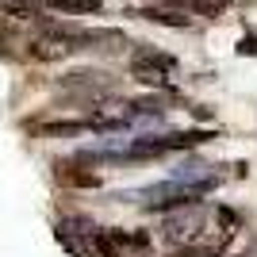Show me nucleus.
Wrapping results in <instances>:
<instances>
[{
    "mask_svg": "<svg viewBox=\"0 0 257 257\" xmlns=\"http://www.w3.org/2000/svg\"><path fill=\"white\" fill-rule=\"evenodd\" d=\"M169 73H177V58H173V54H165V50H154L150 43L135 46V58H131V77H135L139 85L161 88Z\"/></svg>",
    "mask_w": 257,
    "mask_h": 257,
    "instance_id": "f257e3e1",
    "label": "nucleus"
},
{
    "mask_svg": "<svg viewBox=\"0 0 257 257\" xmlns=\"http://www.w3.org/2000/svg\"><path fill=\"white\" fill-rule=\"evenodd\" d=\"M69 50H104V54H119L127 46V35L119 27H73L69 35Z\"/></svg>",
    "mask_w": 257,
    "mask_h": 257,
    "instance_id": "f03ea898",
    "label": "nucleus"
},
{
    "mask_svg": "<svg viewBox=\"0 0 257 257\" xmlns=\"http://www.w3.org/2000/svg\"><path fill=\"white\" fill-rule=\"evenodd\" d=\"M161 230H165V242H169V246H188V242L196 238V230H204V211H196V207H181V211L173 215Z\"/></svg>",
    "mask_w": 257,
    "mask_h": 257,
    "instance_id": "7ed1b4c3",
    "label": "nucleus"
},
{
    "mask_svg": "<svg viewBox=\"0 0 257 257\" xmlns=\"http://www.w3.org/2000/svg\"><path fill=\"white\" fill-rule=\"evenodd\" d=\"M131 16H139V20H154V23H161V27H192V16H188L184 8H173V4H165V8L142 4V8H135Z\"/></svg>",
    "mask_w": 257,
    "mask_h": 257,
    "instance_id": "20e7f679",
    "label": "nucleus"
},
{
    "mask_svg": "<svg viewBox=\"0 0 257 257\" xmlns=\"http://www.w3.org/2000/svg\"><path fill=\"white\" fill-rule=\"evenodd\" d=\"M39 8L62 12V16H96L104 0H39Z\"/></svg>",
    "mask_w": 257,
    "mask_h": 257,
    "instance_id": "39448f33",
    "label": "nucleus"
},
{
    "mask_svg": "<svg viewBox=\"0 0 257 257\" xmlns=\"http://www.w3.org/2000/svg\"><path fill=\"white\" fill-rule=\"evenodd\" d=\"M81 131H88L85 119H54L39 127V139H77Z\"/></svg>",
    "mask_w": 257,
    "mask_h": 257,
    "instance_id": "423d86ee",
    "label": "nucleus"
},
{
    "mask_svg": "<svg viewBox=\"0 0 257 257\" xmlns=\"http://www.w3.org/2000/svg\"><path fill=\"white\" fill-rule=\"evenodd\" d=\"M0 12L12 16V20H23V23H43V12L35 0H0Z\"/></svg>",
    "mask_w": 257,
    "mask_h": 257,
    "instance_id": "0eeeda50",
    "label": "nucleus"
},
{
    "mask_svg": "<svg viewBox=\"0 0 257 257\" xmlns=\"http://www.w3.org/2000/svg\"><path fill=\"white\" fill-rule=\"evenodd\" d=\"M65 88H107V73L100 69H73V73L62 77Z\"/></svg>",
    "mask_w": 257,
    "mask_h": 257,
    "instance_id": "6e6552de",
    "label": "nucleus"
},
{
    "mask_svg": "<svg viewBox=\"0 0 257 257\" xmlns=\"http://www.w3.org/2000/svg\"><path fill=\"white\" fill-rule=\"evenodd\" d=\"M215 223H219V230L230 238V234H238L242 219H238V211H230V207H215Z\"/></svg>",
    "mask_w": 257,
    "mask_h": 257,
    "instance_id": "1a4fd4ad",
    "label": "nucleus"
},
{
    "mask_svg": "<svg viewBox=\"0 0 257 257\" xmlns=\"http://www.w3.org/2000/svg\"><path fill=\"white\" fill-rule=\"evenodd\" d=\"M62 177H65L69 184H77V188H96V184H100L96 173H62Z\"/></svg>",
    "mask_w": 257,
    "mask_h": 257,
    "instance_id": "9d476101",
    "label": "nucleus"
},
{
    "mask_svg": "<svg viewBox=\"0 0 257 257\" xmlns=\"http://www.w3.org/2000/svg\"><path fill=\"white\" fill-rule=\"evenodd\" d=\"M238 50L242 54H257V35H246V39L238 43Z\"/></svg>",
    "mask_w": 257,
    "mask_h": 257,
    "instance_id": "9b49d317",
    "label": "nucleus"
}]
</instances>
